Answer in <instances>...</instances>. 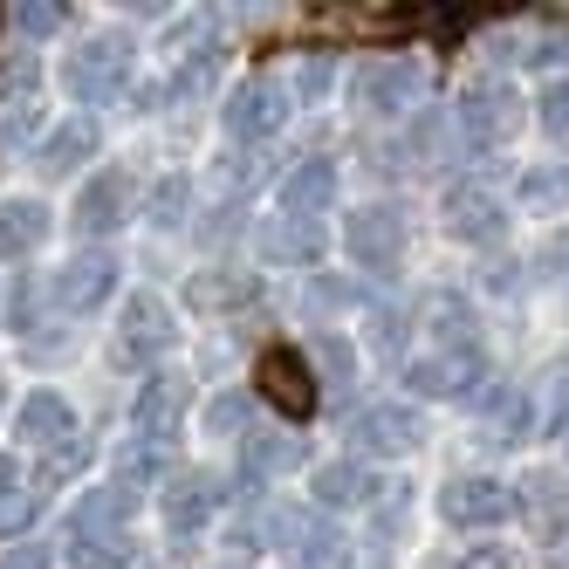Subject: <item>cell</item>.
I'll list each match as a JSON object with an SVG mask.
<instances>
[{"label": "cell", "instance_id": "1", "mask_svg": "<svg viewBox=\"0 0 569 569\" xmlns=\"http://www.w3.org/2000/svg\"><path fill=\"white\" fill-rule=\"evenodd\" d=\"M62 83H69L76 103H117V97L131 90V42H110V34H97V42L69 49Z\"/></svg>", "mask_w": 569, "mask_h": 569}, {"label": "cell", "instance_id": "2", "mask_svg": "<svg viewBox=\"0 0 569 569\" xmlns=\"http://www.w3.org/2000/svg\"><path fill=\"white\" fill-rule=\"evenodd\" d=\"M166 350H172V309L158 296H131L124 322H117V337H110V357L124 363V371H151Z\"/></svg>", "mask_w": 569, "mask_h": 569}, {"label": "cell", "instance_id": "3", "mask_svg": "<svg viewBox=\"0 0 569 569\" xmlns=\"http://www.w3.org/2000/svg\"><path fill=\"white\" fill-rule=\"evenodd\" d=\"M357 103L371 110V117H405L419 97H426V69L412 56H378V62H363L357 69Z\"/></svg>", "mask_w": 569, "mask_h": 569}, {"label": "cell", "instance_id": "4", "mask_svg": "<svg viewBox=\"0 0 569 569\" xmlns=\"http://www.w3.org/2000/svg\"><path fill=\"white\" fill-rule=\"evenodd\" d=\"M227 138H240V144H261V138H274L281 124H289V83H274V76H248L233 97H227Z\"/></svg>", "mask_w": 569, "mask_h": 569}, {"label": "cell", "instance_id": "5", "mask_svg": "<svg viewBox=\"0 0 569 569\" xmlns=\"http://www.w3.org/2000/svg\"><path fill=\"white\" fill-rule=\"evenodd\" d=\"M343 248L357 268H371V274H391L405 261V213L398 207H357L343 220Z\"/></svg>", "mask_w": 569, "mask_h": 569}, {"label": "cell", "instance_id": "6", "mask_svg": "<svg viewBox=\"0 0 569 569\" xmlns=\"http://www.w3.org/2000/svg\"><path fill=\"white\" fill-rule=\"evenodd\" d=\"M446 233L453 240H473V248H487V240H501L508 233V199L495 186H480V179H460V186H446Z\"/></svg>", "mask_w": 569, "mask_h": 569}, {"label": "cell", "instance_id": "7", "mask_svg": "<svg viewBox=\"0 0 569 569\" xmlns=\"http://www.w3.org/2000/svg\"><path fill=\"white\" fill-rule=\"evenodd\" d=\"M515 124H521V97H515L508 83H473V90H460V138H467L473 151L508 144Z\"/></svg>", "mask_w": 569, "mask_h": 569}, {"label": "cell", "instance_id": "8", "mask_svg": "<svg viewBox=\"0 0 569 569\" xmlns=\"http://www.w3.org/2000/svg\"><path fill=\"white\" fill-rule=\"evenodd\" d=\"M439 515L453 528H501L515 515V487L495 480V473H460V480H446Z\"/></svg>", "mask_w": 569, "mask_h": 569}, {"label": "cell", "instance_id": "9", "mask_svg": "<svg viewBox=\"0 0 569 569\" xmlns=\"http://www.w3.org/2000/svg\"><path fill=\"white\" fill-rule=\"evenodd\" d=\"M110 289H117V254L90 248V254H76L69 268H56L49 302H56L62 316H90V309H103V302H110Z\"/></svg>", "mask_w": 569, "mask_h": 569}, {"label": "cell", "instance_id": "10", "mask_svg": "<svg viewBox=\"0 0 569 569\" xmlns=\"http://www.w3.org/2000/svg\"><path fill=\"white\" fill-rule=\"evenodd\" d=\"M261 398L274 405L281 419H309L316 412V371H309V357L289 350V343L261 350Z\"/></svg>", "mask_w": 569, "mask_h": 569}, {"label": "cell", "instance_id": "11", "mask_svg": "<svg viewBox=\"0 0 569 569\" xmlns=\"http://www.w3.org/2000/svg\"><path fill=\"white\" fill-rule=\"evenodd\" d=\"M480 378H487L480 350H432V357L405 363V391H419V398H467L480 391Z\"/></svg>", "mask_w": 569, "mask_h": 569}, {"label": "cell", "instance_id": "12", "mask_svg": "<svg viewBox=\"0 0 569 569\" xmlns=\"http://www.w3.org/2000/svg\"><path fill=\"white\" fill-rule=\"evenodd\" d=\"M42 97H49V83H42L34 62L0 76V144H28L34 131H42V110H49Z\"/></svg>", "mask_w": 569, "mask_h": 569}, {"label": "cell", "instance_id": "13", "mask_svg": "<svg viewBox=\"0 0 569 569\" xmlns=\"http://www.w3.org/2000/svg\"><path fill=\"white\" fill-rule=\"evenodd\" d=\"M419 412L412 405H363V412L350 419V446L357 453H412L419 446Z\"/></svg>", "mask_w": 569, "mask_h": 569}, {"label": "cell", "instance_id": "14", "mask_svg": "<svg viewBox=\"0 0 569 569\" xmlns=\"http://www.w3.org/2000/svg\"><path fill=\"white\" fill-rule=\"evenodd\" d=\"M220 495H227V487L213 473H199V467L192 473H172L166 480V501H158V508H166V528H172V536H199V528L213 521Z\"/></svg>", "mask_w": 569, "mask_h": 569}, {"label": "cell", "instance_id": "15", "mask_svg": "<svg viewBox=\"0 0 569 569\" xmlns=\"http://www.w3.org/2000/svg\"><path fill=\"white\" fill-rule=\"evenodd\" d=\"M281 220H316V213H330V199H337V166L330 158H302V166L281 179Z\"/></svg>", "mask_w": 569, "mask_h": 569}, {"label": "cell", "instance_id": "16", "mask_svg": "<svg viewBox=\"0 0 569 569\" xmlns=\"http://www.w3.org/2000/svg\"><path fill=\"white\" fill-rule=\"evenodd\" d=\"M124 213H131V179L124 172H97L90 186H83V199H76V233H117L124 227Z\"/></svg>", "mask_w": 569, "mask_h": 569}, {"label": "cell", "instance_id": "17", "mask_svg": "<svg viewBox=\"0 0 569 569\" xmlns=\"http://www.w3.org/2000/svg\"><path fill=\"white\" fill-rule=\"evenodd\" d=\"M480 432L495 446H515L536 432V398H528L521 385H487L480 391Z\"/></svg>", "mask_w": 569, "mask_h": 569}, {"label": "cell", "instance_id": "18", "mask_svg": "<svg viewBox=\"0 0 569 569\" xmlns=\"http://www.w3.org/2000/svg\"><path fill=\"white\" fill-rule=\"evenodd\" d=\"M179 419H186V385H179V378H151V385L138 391V405H131V432L151 439V446H166Z\"/></svg>", "mask_w": 569, "mask_h": 569}, {"label": "cell", "instance_id": "19", "mask_svg": "<svg viewBox=\"0 0 569 569\" xmlns=\"http://www.w3.org/2000/svg\"><path fill=\"white\" fill-rule=\"evenodd\" d=\"M302 467V439L296 432H248L240 439V487H261L274 473Z\"/></svg>", "mask_w": 569, "mask_h": 569}, {"label": "cell", "instance_id": "20", "mask_svg": "<svg viewBox=\"0 0 569 569\" xmlns=\"http://www.w3.org/2000/svg\"><path fill=\"white\" fill-rule=\"evenodd\" d=\"M316 501L322 508H371L378 501V473L363 460H322L316 467Z\"/></svg>", "mask_w": 569, "mask_h": 569}, {"label": "cell", "instance_id": "21", "mask_svg": "<svg viewBox=\"0 0 569 569\" xmlns=\"http://www.w3.org/2000/svg\"><path fill=\"white\" fill-rule=\"evenodd\" d=\"M49 227H56V213L42 207V199H0V254H34L49 240Z\"/></svg>", "mask_w": 569, "mask_h": 569}, {"label": "cell", "instance_id": "22", "mask_svg": "<svg viewBox=\"0 0 569 569\" xmlns=\"http://www.w3.org/2000/svg\"><path fill=\"white\" fill-rule=\"evenodd\" d=\"M21 439H28V446L76 439V405H69L62 391H34V398H21Z\"/></svg>", "mask_w": 569, "mask_h": 569}, {"label": "cell", "instance_id": "23", "mask_svg": "<svg viewBox=\"0 0 569 569\" xmlns=\"http://www.w3.org/2000/svg\"><path fill=\"white\" fill-rule=\"evenodd\" d=\"M83 158H97V124H90V117H69V124H56L49 138H42V151H34V166H42V172H76V166H83Z\"/></svg>", "mask_w": 569, "mask_h": 569}, {"label": "cell", "instance_id": "24", "mask_svg": "<svg viewBox=\"0 0 569 569\" xmlns=\"http://www.w3.org/2000/svg\"><path fill=\"white\" fill-rule=\"evenodd\" d=\"M261 254L274 268H316L322 261V233H316V220H274L261 233Z\"/></svg>", "mask_w": 569, "mask_h": 569}, {"label": "cell", "instance_id": "25", "mask_svg": "<svg viewBox=\"0 0 569 569\" xmlns=\"http://www.w3.org/2000/svg\"><path fill=\"white\" fill-rule=\"evenodd\" d=\"M515 508H528V521L542 528V536H562V521H569V487L556 473H528L515 487Z\"/></svg>", "mask_w": 569, "mask_h": 569}, {"label": "cell", "instance_id": "26", "mask_svg": "<svg viewBox=\"0 0 569 569\" xmlns=\"http://www.w3.org/2000/svg\"><path fill=\"white\" fill-rule=\"evenodd\" d=\"M254 296H261V281H254V274H240V268L192 274V281H186V302H192V309H248Z\"/></svg>", "mask_w": 569, "mask_h": 569}, {"label": "cell", "instance_id": "27", "mask_svg": "<svg viewBox=\"0 0 569 569\" xmlns=\"http://www.w3.org/2000/svg\"><path fill=\"white\" fill-rule=\"evenodd\" d=\"M131 508H138V495H124L117 480H110V487H90L83 508H76V536H103V528L117 536V528L131 521Z\"/></svg>", "mask_w": 569, "mask_h": 569}, {"label": "cell", "instance_id": "28", "mask_svg": "<svg viewBox=\"0 0 569 569\" xmlns=\"http://www.w3.org/2000/svg\"><path fill=\"white\" fill-rule=\"evenodd\" d=\"M521 207L528 213H562L569 207V158H549V166L521 172Z\"/></svg>", "mask_w": 569, "mask_h": 569}, {"label": "cell", "instance_id": "29", "mask_svg": "<svg viewBox=\"0 0 569 569\" xmlns=\"http://www.w3.org/2000/svg\"><path fill=\"white\" fill-rule=\"evenodd\" d=\"M426 316H432V337H439V350H480L473 309H467L460 296H432V302H426Z\"/></svg>", "mask_w": 569, "mask_h": 569}, {"label": "cell", "instance_id": "30", "mask_svg": "<svg viewBox=\"0 0 569 569\" xmlns=\"http://www.w3.org/2000/svg\"><path fill=\"white\" fill-rule=\"evenodd\" d=\"M158 473H166V446L131 439V446H124V460H117V487H124V495H138V487L158 480Z\"/></svg>", "mask_w": 569, "mask_h": 569}, {"label": "cell", "instance_id": "31", "mask_svg": "<svg viewBox=\"0 0 569 569\" xmlns=\"http://www.w3.org/2000/svg\"><path fill=\"white\" fill-rule=\"evenodd\" d=\"M296 556H302V569H350V542L337 536V528H322V521L302 536V549H296Z\"/></svg>", "mask_w": 569, "mask_h": 569}, {"label": "cell", "instance_id": "32", "mask_svg": "<svg viewBox=\"0 0 569 569\" xmlns=\"http://www.w3.org/2000/svg\"><path fill=\"white\" fill-rule=\"evenodd\" d=\"M536 124L549 138H569V76H549L542 97H536Z\"/></svg>", "mask_w": 569, "mask_h": 569}, {"label": "cell", "instance_id": "33", "mask_svg": "<svg viewBox=\"0 0 569 569\" xmlns=\"http://www.w3.org/2000/svg\"><path fill=\"white\" fill-rule=\"evenodd\" d=\"M69 562H76V569H124L131 549H124V542L103 549V536H76V542H69Z\"/></svg>", "mask_w": 569, "mask_h": 569}, {"label": "cell", "instance_id": "34", "mask_svg": "<svg viewBox=\"0 0 569 569\" xmlns=\"http://www.w3.org/2000/svg\"><path fill=\"white\" fill-rule=\"evenodd\" d=\"M330 83H337V62H330V56H309V62L296 69L289 103H316V97H330Z\"/></svg>", "mask_w": 569, "mask_h": 569}, {"label": "cell", "instance_id": "35", "mask_svg": "<svg viewBox=\"0 0 569 569\" xmlns=\"http://www.w3.org/2000/svg\"><path fill=\"white\" fill-rule=\"evenodd\" d=\"M186 199H192V186L172 172V179H158V192H151V227H179L186 220Z\"/></svg>", "mask_w": 569, "mask_h": 569}, {"label": "cell", "instance_id": "36", "mask_svg": "<svg viewBox=\"0 0 569 569\" xmlns=\"http://www.w3.org/2000/svg\"><path fill=\"white\" fill-rule=\"evenodd\" d=\"M248 412H254V405L240 398V391H227V398H213V405H207V432H233V439H248Z\"/></svg>", "mask_w": 569, "mask_h": 569}, {"label": "cell", "instance_id": "37", "mask_svg": "<svg viewBox=\"0 0 569 569\" xmlns=\"http://www.w3.org/2000/svg\"><path fill=\"white\" fill-rule=\"evenodd\" d=\"M8 21H14L21 34H34V42H49V34H56V28H62L69 14H62V8H14Z\"/></svg>", "mask_w": 569, "mask_h": 569}, {"label": "cell", "instance_id": "38", "mask_svg": "<svg viewBox=\"0 0 569 569\" xmlns=\"http://www.w3.org/2000/svg\"><path fill=\"white\" fill-rule=\"evenodd\" d=\"M316 357H322V371H330V385H350V363H357V357H350V343H343V337H322V343H316Z\"/></svg>", "mask_w": 569, "mask_h": 569}, {"label": "cell", "instance_id": "39", "mask_svg": "<svg viewBox=\"0 0 569 569\" xmlns=\"http://www.w3.org/2000/svg\"><path fill=\"white\" fill-rule=\"evenodd\" d=\"M0 569H49V549L42 542H14L8 556H0Z\"/></svg>", "mask_w": 569, "mask_h": 569}, {"label": "cell", "instance_id": "40", "mask_svg": "<svg viewBox=\"0 0 569 569\" xmlns=\"http://www.w3.org/2000/svg\"><path fill=\"white\" fill-rule=\"evenodd\" d=\"M542 268H556V274H569V227H556V233L542 240Z\"/></svg>", "mask_w": 569, "mask_h": 569}, {"label": "cell", "instance_id": "41", "mask_svg": "<svg viewBox=\"0 0 569 569\" xmlns=\"http://www.w3.org/2000/svg\"><path fill=\"white\" fill-rule=\"evenodd\" d=\"M14 495H21V460L0 453V501H14Z\"/></svg>", "mask_w": 569, "mask_h": 569}, {"label": "cell", "instance_id": "42", "mask_svg": "<svg viewBox=\"0 0 569 569\" xmlns=\"http://www.w3.org/2000/svg\"><path fill=\"white\" fill-rule=\"evenodd\" d=\"M562 446H569V432H562Z\"/></svg>", "mask_w": 569, "mask_h": 569}]
</instances>
